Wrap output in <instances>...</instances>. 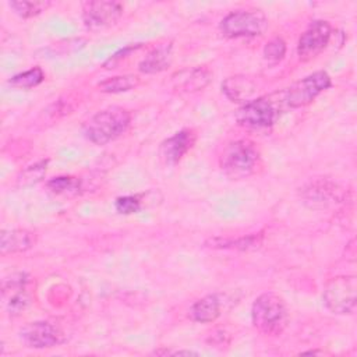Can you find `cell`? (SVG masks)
I'll return each mask as SVG.
<instances>
[{"instance_id": "1", "label": "cell", "mask_w": 357, "mask_h": 357, "mask_svg": "<svg viewBox=\"0 0 357 357\" xmlns=\"http://www.w3.org/2000/svg\"><path fill=\"white\" fill-rule=\"evenodd\" d=\"M131 114L120 106H110L96 112L82 126L85 138L96 145H105L124 134L130 126Z\"/></svg>"}, {"instance_id": "10", "label": "cell", "mask_w": 357, "mask_h": 357, "mask_svg": "<svg viewBox=\"0 0 357 357\" xmlns=\"http://www.w3.org/2000/svg\"><path fill=\"white\" fill-rule=\"evenodd\" d=\"M20 336L22 342L32 349H49L64 342L61 329L47 321H36L26 324Z\"/></svg>"}, {"instance_id": "17", "label": "cell", "mask_w": 357, "mask_h": 357, "mask_svg": "<svg viewBox=\"0 0 357 357\" xmlns=\"http://www.w3.org/2000/svg\"><path fill=\"white\" fill-rule=\"evenodd\" d=\"M222 89L225 95L233 102H248L255 92V84L244 75L229 77L222 84Z\"/></svg>"}, {"instance_id": "14", "label": "cell", "mask_w": 357, "mask_h": 357, "mask_svg": "<svg viewBox=\"0 0 357 357\" xmlns=\"http://www.w3.org/2000/svg\"><path fill=\"white\" fill-rule=\"evenodd\" d=\"M36 243V234L25 229L3 230L0 234V252L1 255L24 252L32 248Z\"/></svg>"}, {"instance_id": "19", "label": "cell", "mask_w": 357, "mask_h": 357, "mask_svg": "<svg viewBox=\"0 0 357 357\" xmlns=\"http://www.w3.org/2000/svg\"><path fill=\"white\" fill-rule=\"evenodd\" d=\"M303 197L305 202H311L314 206L318 204L325 206L326 204L339 199V190L336 185L326 181H315L303 190Z\"/></svg>"}, {"instance_id": "20", "label": "cell", "mask_w": 357, "mask_h": 357, "mask_svg": "<svg viewBox=\"0 0 357 357\" xmlns=\"http://www.w3.org/2000/svg\"><path fill=\"white\" fill-rule=\"evenodd\" d=\"M47 190L54 195L74 197L81 191V180L73 176H59L46 183Z\"/></svg>"}, {"instance_id": "9", "label": "cell", "mask_w": 357, "mask_h": 357, "mask_svg": "<svg viewBox=\"0 0 357 357\" xmlns=\"http://www.w3.org/2000/svg\"><path fill=\"white\" fill-rule=\"evenodd\" d=\"M332 28L328 21L317 20L301 33L297 45V53L301 60L307 61L317 57L329 43Z\"/></svg>"}, {"instance_id": "4", "label": "cell", "mask_w": 357, "mask_h": 357, "mask_svg": "<svg viewBox=\"0 0 357 357\" xmlns=\"http://www.w3.org/2000/svg\"><path fill=\"white\" fill-rule=\"evenodd\" d=\"M275 96L276 95L261 96L245 102L236 113L237 123L243 127L254 130L268 128L273 126L279 119L282 105H286L283 92L280 99H276Z\"/></svg>"}, {"instance_id": "21", "label": "cell", "mask_w": 357, "mask_h": 357, "mask_svg": "<svg viewBox=\"0 0 357 357\" xmlns=\"http://www.w3.org/2000/svg\"><path fill=\"white\" fill-rule=\"evenodd\" d=\"M139 85V78L132 74L127 75H116L112 78H107L98 84V88L100 92L105 93H119V92H127L130 89H134Z\"/></svg>"}, {"instance_id": "12", "label": "cell", "mask_w": 357, "mask_h": 357, "mask_svg": "<svg viewBox=\"0 0 357 357\" xmlns=\"http://www.w3.org/2000/svg\"><path fill=\"white\" fill-rule=\"evenodd\" d=\"M197 134L192 128H184L165 139L159 146V158L165 165H176L194 146Z\"/></svg>"}, {"instance_id": "6", "label": "cell", "mask_w": 357, "mask_h": 357, "mask_svg": "<svg viewBox=\"0 0 357 357\" xmlns=\"http://www.w3.org/2000/svg\"><path fill=\"white\" fill-rule=\"evenodd\" d=\"M332 85L331 77L325 71H315L300 81H296L286 91H283L284 103L289 107L297 109L310 105L318 95Z\"/></svg>"}, {"instance_id": "2", "label": "cell", "mask_w": 357, "mask_h": 357, "mask_svg": "<svg viewBox=\"0 0 357 357\" xmlns=\"http://www.w3.org/2000/svg\"><path fill=\"white\" fill-rule=\"evenodd\" d=\"M251 321L254 328L265 336L280 335L289 324L286 303L272 291L262 293L252 303Z\"/></svg>"}, {"instance_id": "15", "label": "cell", "mask_w": 357, "mask_h": 357, "mask_svg": "<svg viewBox=\"0 0 357 357\" xmlns=\"http://www.w3.org/2000/svg\"><path fill=\"white\" fill-rule=\"evenodd\" d=\"M222 311V300L219 294H208L197 300L190 308V318L195 322H213Z\"/></svg>"}, {"instance_id": "3", "label": "cell", "mask_w": 357, "mask_h": 357, "mask_svg": "<svg viewBox=\"0 0 357 357\" xmlns=\"http://www.w3.org/2000/svg\"><path fill=\"white\" fill-rule=\"evenodd\" d=\"M259 162V151L250 139H237L226 145L219 163L223 173L234 180L245 178L254 173Z\"/></svg>"}, {"instance_id": "5", "label": "cell", "mask_w": 357, "mask_h": 357, "mask_svg": "<svg viewBox=\"0 0 357 357\" xmlns=\"http://www.w3.org/2000/svg\"><path fill=\"white\" fill-rule=\"evenodd\" d=\"M268 28V20L258 10H236L220 21V31L227 38H251L262 35Z\"/></svg>"}, {"instance_id": "22", "label": "cell", "mask_w": 357, "mask_h": 357, "mask_svg": "<svg viewBox=\"0 0 357 357\" xmlns=\"http://www.w3.org/2000/svg\"><path fill=\"white\" fill-rule=\"evenodd\" d=\"M45 79V74L40 67H33L29 68L24 73L15 74L8 79V84L14 88H22V89H29L36 85H39Z\"/></svg>"}, {"instance_id": "11", "label": "cell", "mask_w": 357, "mask_h": 357, "mask_svg": "<svg viewBox=\"0 0 357 357\" xmlns=\"http://www.w3.org/2000/svg\"><path fill=\"white\" fill-rule=\"evenodd\" d=\"M29 276L26 273H13L3 280V298L11 315H18L31 304V294L28 291Z\"/></svg>"}, {"instance_id": "24", "label": "cell", "mask_w": 357, "mask_h": 357, "mask_svg": "<svg viewBox=\"0 0 357 357\" xmlns=\"http://www.w3.org/2000/svg\"><path fill=\"white\" fill-rule=\"evenodd\" d=\"M46 167H47V160H40V162H36L35 165L28 166L17 177V184L21 187L36 184L43 178L46 173Z\"/></svg>"}, {"instance_id": "18", "label": "cell", "mask_w": 357, "mask_h": 357, "mask_svg": "<svg viewBox=\"0 0 357 357\" xmlns=\"http://www.w3.org/2000/svg\"><path fill=\"white\" fill-rule=\"evenodd\" d=\"M262 243V234H248L244 237H237V238H222V237H213L206 240L205 247L209 248H218V250H255L261 245Z\"/></svg>"}, {"instance_id": "8", "label": "cell", "mask_w": 357, "mask_h": 357, "mask_svg": "<svg viewBox=\"0 0 357 357\" xmlns=\"http://www.w3.org/2000/svg\"><path fill=\"white\" fill-rule=\"evenodd\" d=\"M123 14V6L119 1L96 0L88 1L82 8L84 25L91 31L105 29L119 21Z\"/></svg>"}, {"instance_id": "25", "label": "cell", "mask_w": 357, "mask_h": 357, "mask_svg": "<svg viewBox=\"0 0 357 357\" xmlns=\"http://www.w3.org/2000/svg\"><path fill=\"white\" fill-rule=\"evenodd\" d=\"M116 211L121 215H131V213H137L138 211H141L142 208V199L141 195H124V197H119L114 202Z\"/></svg>"}, {"instance_id": "7", "label": "cell", "mask_w": 357, "mask_h": 357, "mask_svg": "<svg viewBox=\"0 0 357 357\" xmlns=\"http://www.w3.org/2000/svg\"><path fill=\"white\" fill-rule=\"evenodd\" d=\"M356 276H337L326 283L322 300L333 314H351L356 308Z\"/></svg>"}, {"instance_id": "26", "label": "cell", "mask_w": 357, "mask_h": 357, "mask_svg": "<svg viewBox=\"0 0 357 357\" xmlns=\"http://www.w3.org/2000/svg\"><path fill=\"white\" fill-rule=\"evenodd\" d=\"M284 54H286V43L282 38L271 39L264 47V57L269 63L280 61L284 57Z\"/></svg>"}, {"instance_id": "16", "label": "cell", "mask_w": 357, "mask_h": 357, "mask_svg": "<svg viewBox=\"0 0 357 357\" xmlns=\"http://www.w3.org/2000/svg\"><path fill=\"white\" fill-rule=\"evenodd\" d=\"M172 63V43H162L153 47L139 63L138 70L144 74H156L163 71Z\"/></svg>"}, {"instance_id": "13", "label": "cell", "mask_w": 357, "mask_h": 357, "mask_svg": "<svg viewBox=\"0 0 357 357\" xmlns=\"http://www.w3.org/2000/svg\"><path fill=\"white\" fill-rule=\"evenodd\" d=\"M211 71L205 67H191L184 68L172 75V82L174 89L183 92H195L204 89L211 81Z\"/></svg>"}, {"instance_id": "23", "label": "cell", "mask_w": 357, "mask_h": 357, "mask_svg": "<svg viewBox=\"0 0 357 357\" xmlns=\"http://www.w3.org/2000/svg\"><path fill=\"white\" fill-rule=\"evenodd\" d=\"M8 6L13 8V11L22 17V18H31L42 11H45L50 3L49 1H32V0H14L10 1Z\"/></svg>"}]
</instances>
